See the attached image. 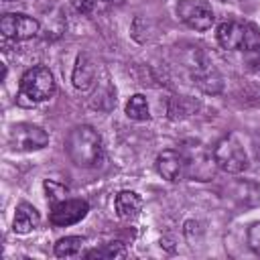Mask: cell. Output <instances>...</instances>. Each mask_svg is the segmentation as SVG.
<instances>
[{"label":"cell","mask_w":260,"mask_h":260,"mask_svg":"<svg viewBox=\"0 0 260 260\" xmlns=\"http://www.w3.org/2000/svg\"><path fill=\"white\" fill-rule=\"evenodd\" d=\"M39 223H41V215L30 203L22 201V203L16 205V213H14V221H12L14 234L26 236V234L35 232L39 228Z\"/></svg>","instance_id":"cell-13"},{"label":"cell","mask_w":260,"mask_h":260,"mask_svg":"<svg viewBox=\"0 0 260 260\" xmlns=\"http://www.w3.org/2000/svg\"><path fill=\"white\" fill-rule=\"evenodd\" d=\"M187 160V177L193 181H211L215 177V158L213 152L207 150L201 142H191L185 148H181Z\"/></svg>","instance_id":"cell-6"},{"label":"cell","mask_w":260,"mask_h":260,"mask_svg":"<svg viewBox=\"0 0 260 260\" xmlns=\"http://www.w3.org/2000/svg\"><path fill=\"white\" fill-rule=\"evenodd\" d=\"M126 116L134 122H146L150 120V108H148V102L142 93H134L130 95V100L126 102Z\"/></svg>","instance_id":"cell-16"},{"label":"cell","mask_w":260,"mask_h":260,"mask_svg":"<svg viewBox=\"0 0 260 260\" xmlns=\"http://www.w3.org/2000/svg\"><path fill=\"white\" fill-rule=\"evenodd\" d=\"M246 242H248L250 250L260 256V221H256V223H252V225L248 228V232H246Z\"/></svg>","instance_id":"cell-20"},{"label":"cell","mask_w":260,"mask_h":260,"mask_svg":"<svg viewBox=\"0 0 260 260\" xmlns=\"http://www.w3.org/2000/svg\"><path fill=\"white\" fill-rule=\"evenodd\" d=\"M248 24L250 22H240V20H225L217 26L215 39L221 49L228 51H240L244 47L246 35H248Z\"/></svg>","instance_id":"cell-11"},{"label":"cell","mask_w":260,"mask_h":260,"mask_svg":"<svg viewBox=\"0 0 260 260\" xmlns=\"http://www.w3.org/2000/svg\"><path fill=\"white\" fill-rule=\"evenodd\" d=\"M95 79H98V69H95V63L91 61V57L85 53L77 55L75 65H73V73H71L73 87L79 91H89L95 85Z\"/></svg>","instance_id":"cell-12"},{"label":"cell","mask_w":260,"mask_h":260,"mask_svg":"<svg viewBox=\"0 0 260 260\" xmlns=\"http://www.w3.org/2000/svg\"><path fill=\"white\" fill-rule=\"evenodd\" d=\"M85 258H124L126 256V248L122 242H108L100 248H93V250H87L83 254Z\"/></svg>","instance_id":"cell-18"},{"label":"cell","mask_w":260,"mask_h":260,"mask_svg":"<svg viewBox=\"0 0 260 260\" xmlns=\"http://www.w3.org/2000/svg\"><path fill=\"white\" fill-rule=\"evenodd\" d=\"M106 2H110V0H106Z\"/></svg>","instance_id":"cell-23"},{"label":"cell","mask_w":260,"mask_h":260,"mask_svg":"<svg viewBox=\"0 0 260 260\" xmlns=\"http://www.w3.org/2000/svg\"><path fill=\"white\" fill-rule=\"evenodd\" d=\"M65 152L73 165L81 169H93L104 156L102 136L93 126L77 124L65 136Z\"/></svg>","instance_id":"cell-1"},{"label":"cell","mask_w":260,"mask_h":260,"mask_svg":"<svg viewBox=\"0 0 260 260\" xmlns=\"http://www.w3.org/2000/svg\"><path fill=\"white\" fill-rule=\"evenodd\" d=\"M154 167H156V173L171 183H179L187 177V160L183 150H175V148L160 150L156 154Z\"/></svg>","instance_id":"cell-10"},{"label":"cell","mask_w":260,"mask_h":260,"mask_svg":"<svg viewBox=\"0 0 260 260\" xmlns=\"http://www.w3.org/2000/svg\"><path fill=\"white\" fill-rule=\"evenodd\" d=\"M83 244H85V240L81 236H65V238H61V240L55 242L53 252L59 258H71V256H77L81 252Z\"/></svg>","instance_id":"cell-17"},{"label":"cell","mask_w":260,"mask_h":260,"mask_svg":"<svg viewBox=\"0 0 260 260\" xmlns=\"http://www.w3.org/2000/svg\"><path fill=\"white\" fill-rule=\"evenodd\" d=\"M43 187H45V193H47V201H49V205H57L59 201L67 199V187H65V185H61V183H57V181L47 179V181L43 183Z\"/></svg>","instance_id":"cell-19"},{"label":"cell","mask_w":260,"mask_h":260,"mask_svg":"<svg viewBox=\"0 0 260 260\" xmlns=\"http://www.w3.org/2000/svg\"><path fill=\"white\" fill-rule=\"evenodd\" d=\"M71 2H73L75 10H77V12H83V14L91 12L93 6H95V0H71Z\"/></svg>","instance_id":"cell-21"},{"label":"cell","mask_w":260,"mask_h":260,"mask_svg":"<svg viewBox=\"0 0 260 260\" xmlns=\"http://www.w3.org/2000/svg\"><path fill=\"white\" fill-rule=\"evenodd\" d=\"M211 152H213L217 169L228 173V175H240L250 165L248 162V154H246L242 142L234 134H225L223 138H219Z\"/></svg>","instance_id":"cell-4"},{"label":"cell","mask_w":260,"mask_h":260,"mask_svg":"<svg viewBox=\"0 0 260 260\" xmlns=\"http://www.w3.org/2000/svg\"><path fill=\"white\" fill-rule=\"evenodd\" d=\"M240 51H242L248 67L260 71V28L258 26L248 24V35H246L244 47Z\"/></svg>","instance_id":"cell-15"},{"label":"cell","mask_w":260,"mask_h":260,"mask_svg":"<svg viewBox=\"0 0 260 260\" xmlns=\"http://www.w3.org/2000/svg\"><path fill=\"white\" fill-rule=\"evenodd\" d=\"M4 2H16V0H4Z\"/></svg>","instance_id":"cell-22"},{"label":"cell","mask_w":260,"mask_h":260,"mask_svg":"<svg viewBox=\"0 0 260 260\" xmlns=\"http://www.w3.org/2000/svg\"><path fill=\"white\" fill-rule=\"evenodd\" d=\"M39 30H41L39 20L22 12H6L0 18V32L8 41H28L37 37Z\"/></svg>","instance_id":"cell-8"},{"label":"cell","mask_w":260,"mask_h":260,"mask_svg":"<svg viewBox=\"0 0 260 260\" xmlns=\"http://www.w3.org/2000/svg\"><path fill=\"white\" fill-rule=\"evenodd\" d=\"M55 93V77L45 65H35L26 69L18 85V102L22 106H35L49 100Z\"/></svg>","instance_id":"cell-2"},{"label":"cell","mask_w":260,"mask_h":260,"mask_svg":"<svg viewBox=\"0 0 260 260\" xmlns=\"http://www.w3.org/2000/svg\"><path fill=\"white\" fill-rule=\"evenodd\" d=\"M89 211V203L85 199H63L57 205H51L49 221L55 228H67L81 221Z\"/></svg>","instance_id":"cell-9"},{"label":"cell","mask_w":260,"mask_h":260,"mask_svg":"<svg viewBox=\"0 0 260 260\" xmlns=\"http://www.w3.org/2000/svg\"><path fill=\"white\" fill-rule=\"evenodd\" d=\"M8 144L20 152L41 150L49 144V134L43 126L30 122H18L8 130Z\"/></svg>","instance_id":"cell-5"},{"label":"cell","mask_w":260,"mask_h":260,"mask_svg":"<svg viewBox=\"0 0 260 260\" xmlns=\"http://www.w3.org/2000/svg\"><path fill=\"white\" fill-rule=\"evenodd\" d=\"M114 207H116L118 217H122V219H134L140 213V209H142V197L136 191L124 189V191H120L116 195Z\"/></svg>","instance_id":"cell-14"},{"label":"cell","mask_w":260,"mask_h":260,"mask_svg":"<svg viewBox=\"0 0 260 260\" xmlns=\"http://www.w3.org/2000/svg\"><path fill=\"white\" fill-rule=\"evenodd\" d=\"M177 16L183 24L191 30L205 32L213 26L215 14L207 0H179L177 2Z\"/></svg>","instance_id":"cell-7"},{"label":"cell","mask_w":260,"mask_h":260,"mask_svg":"<svg viewBox=\"0 0 260 260\" xmlns=\"http://www.w3.org/2000/svg\"><path fill=\"white\" fill-rule=\"evenodd\" d=\"M187 67H189L191 81H193V85L197 89H201L203 93H209V95H215V93L221 91V87H223L221 75L217 73V69L213 67V63L209 61V57L201 49L195 47L189 53Z\"/></svg>","instance_id":"cell-3"}]
</instances>
